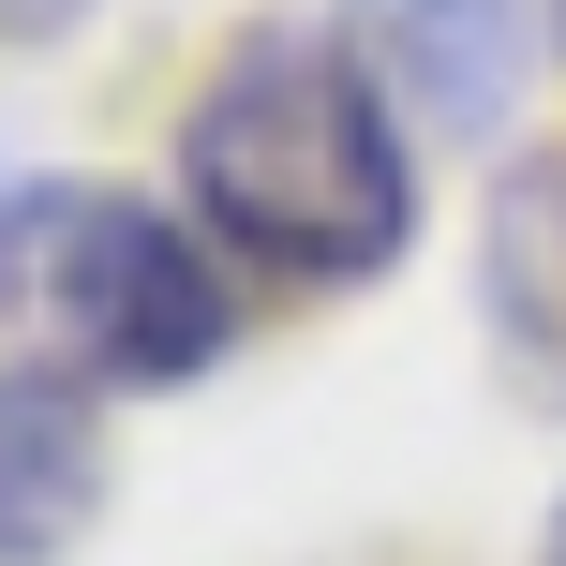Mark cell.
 <instances>
[{"label": "cell", "mask_w": 566, "mask_h": 566, "mask_svg": "<svg viewBox=\"0 0 566 566\" xmlns=\"http://www.w3.org/2000/svg\"><path fill=\"white\" fill-rule=\"evenodd\" d=\"M537 566H566V507H552V537H537Z\"/></svg>", "instance_id": "52a82bcc"}, {"label": "cell", "mask_w": 566, "mask_h": 566, "mask_svg": "<svg viewBox=\"0 0 566 566\" xmlns=\"http://www.w3.org/2000/svg\"><path fill=\"white\" fill-rule=\"evenodd\" d=\"M105 522V432L75 373H0V566H60Z\"/></svg>", "instance_id": "5b68a950"}, {"label": "cell", "mask_w": 566, "mask_h": 566, "mask_svg": "<svg viewBox=\"0 0 566 566\" xmlns=\"http://www.w3.org/2000/svg\"><path fill=\"white\" fill-rule=\"evenodd\" d=\"M478 313L492 373L522 402H566V149H522L478 209Z\"/></svg>", "instance_id": "277c9868"}, {"label": "cell", "mask_w": 566, "mask_h": 566, "mask_svg": "<svg viewBox=\"0 0 566 566\" xmlns=\"http://www.w3.org/2000/svg\"><path fill=\"white\" fill-rule=\"evenodd\" d=\"M343 45L373 60V90L402 105V135H492L522 105L537 15L522 0H343Z\"/></svg>", "instance_id": "3957f363"}, {"label": "cell", "mask_w": 566, "mask_h": 566, "mask_svg": "<svg viewBox=\"0 0 566 566\" xmlns=\"http://www.w3.org/2000/svg\"><path fill=\"white\" fill-rule=\"evenodd\" d=\"M60 30H90V0H0V45H60Z\"/></svg>", "instance_id": "8992f818"}, {"label": "cell", "mask_w": 566, "mask_h": 566, "mask_svg": "<svg viewBox=\"0 0 566 566\" xmlns=\"http://www.w3.org/2000/svg\"><path fill=\"white\" fill-rule=\"evenodd\" d=\"M0 313L45 343L75 388H195L239 343L224 254L195 209H149L119 179H45L0 224Z\"/></svg>", "instance_id": "7a4b0ae2"}, {"label": "cell", "mask_w": 566, "mask_h": 566, "mask_svg": "<svg viewBox=\"0 0 566 566\" xmlns=\"http://www.w3.org/2000/svg\"><path fill=\"white\" fill-rule=\"evenodd\" d=\"M179 209L269 283H373L418 239V135L343 30H254L179 105Z\"/></svg>", "instance_id": "6da1fadb"}]
</instances>
